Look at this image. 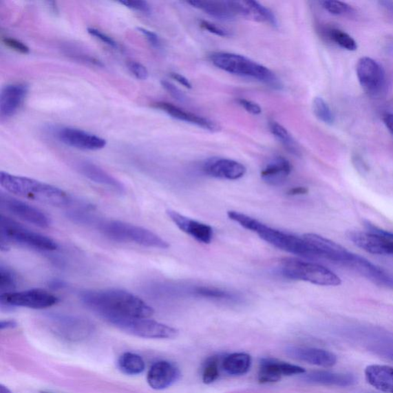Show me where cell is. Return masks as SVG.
Instances as JSON below:
<instances>
[{
    "label": "cell",
    "mask_w": 393,
    "mask_h": 393,
    "mask_svg": "<svg viewBox=\"0 0 393 393\" xmlns=\"http://www.w3.org/2000/svg\"><path fill=\"white\" fill-rule=\"evenodd\" d=\"M82 302L103 319L108 317L149 318L154 310L131 293L119 289L85 290Z\"/></svg>",
    "instance_id": "obj_1"
},
{
    "label": "cell",
    "mask_w": 393,
    "mask_h": 393,
    "mask_svg": "<svg viewBox=\"0 0 393 393\" xmlns=\"http://www.w3.org/2000/svg\"><path fill=\"white\" fill-rule=\"evenodd\" d=\"M229 217L244 229L255 232L266 243L275 246L278 249L289 252L297 256L308 258H317L316 253L310 244L302 237L286 234L281 231L257 221V219L242 214L241 212L229 211Z\"/></svg>",
    "instance_id": "obj_2"
},
{
    "label": "cell",
    "mask_w": 393,
    "mask_h": 393,
    "mask_svg": "<svg viewBox=\"0 0 393 393\" xmlns=\"http://www.w3.org/2000/svg\"><path fill=\"white\" fill-rule=\"evenodd\" d=\"M0 184L11 194L56 206H68L72 198L62 189L37 180L0 173Z\"/></svg>",
    "instance_id": "obj_3"
},
{
    "label": "cell",
    "mask_w": 393,
    "mask_h": 393,
    "mask_svg": "<svg viewBox=\"0 0 393 393\" xmlns=\"http://www.w3.org/2000/svg\"><path fill=\"white\" fill-rule=\"evenodd\" d=\"M210 59L217 68L230 74L255 78L275 89L282 88V84L274 72L248 57L235 53L218 52L212 53Z\"/></svg>",
    "instance_id": "obj_4"
},
{
    "label": "cell",
    "mask_w": 393,
    "mask_h": 393,
    "mask_svg": "<svg viewBox=\"0 0 393 393\" xmlns=\"http://www.w3.org/2000/svg\"><path fill=\"white\" fill-rule=\"evenodd\" d=\"M98 229L106 237L120 243H133L157 249H168L169 242L142 226L120 221H104L98 224Z\"/></svg>",
    "instance_id": "obj_5"
},
{
    "label": "cell",
    "mask_w": 393,
    "mask_h": 393,
    "mask_svg": "<svg viewBox=\"0 0 393 393\" xmlns=\"http://www.w3.org/2000/svg\"><path fill=\"white\" fill-rule=\"evenodd\" d=\"M0 237L2 251L8 250L11 243L39 251H52L58 248L54 240L26 229L3 215L0 217Z\"/></svg>",
    "instance_id": "obj_6"
},
{
    "label": "cell",
    "mask_w": 393,
    "mask_h": 393,
    "mask_svg": "<svg viewBox=\"0 0 393 393\" xmlns=\"http://www.w3.org/2000/svg\"><path fill=\"white\" fill-rule=\"evenodd\" d=\"M282 275L295 281H302L319 286L341 285L342 282L335 273L325 266L295 259H286L281 266Z\"/></svg>",
    "instance_id": "obj_7"
},
{
    "label": "cell",
    "mask_w": 393,
    "mask_h": 393,
    "mask_svg": "<svg viewBox=\"0 0 393 393\" xmlns=\"http://www.w3.org/2000/svg\"><path fill=\"white\" fill-rule=\"evenodd\" d=\"M105 321L133 336L147 339H173L178 335V330L168 325L158 323L149 318L129 317H108Z\"/></svg>",
    "instance_id": "obj_8"
},
{
    "label": "cell",
    "mask_w": 393,
    "mask_h": 393,
    "mask_svg": "<svg viewBox=\"0 0 393 393\" xmlns=\"http://www.w3.org/2000/svg\"><path fill=\"white\" fill-rule=\"evenodd\" d=\"M366 231H352L348 238L358 248L378 255H393V233L365 224Z\"/></svg>",
    "instance_id": "obj_9"
},
{
    "label": "cell",
    "mask_w": 393,
    "mask_h": 393,
    "mask_svg": "<svg viewBox=\"0 0 393 393\" xmlns=\"http://www.w3.org/2000/svg\"><path fill=\"white\" fill-rule=\"evenodd\" d=\"M59 302V299L47 290L32 289L0 295L1 309H12L17 306L35 310L51 308Z\"/></svg>",
    "instance_id": "obj_10"
},
{
    "label": "cell",
    "mask_w": 393,
    "mask_h": 393,
    "mask_svg": "<svg viewBox=\"0 0 393 393\" xmlns=\"http://www.w3.org/2000/svg\"><path fill=\"white\" fill-rule=\"evenodd\" d=\"M356 70L359 83L370 96L381 94L385 86V73L381 65L374 59L363 57L359 59Z\"/></svg>",
    "instance_id": "obj_11"
},
{
    "label": "cell",
    "mask_w": 393,
    "mask_h": 393,
    "mask_svg": "<svg viewBox=\"0 0 393 393\" xmlns=\"http://www.w3.org/2000/svg\"><path fill=\"white\" fill-rule=\"evenodd\" d=\"M0 204L2 209L23 221L42 229L49 228L50 226L49 217L41 210L8 195H5L4 193L0 195Z\"/></svg>",
    "instance_id": "obj_12"
},
{
    "label": "cell",
    "mask_w": 393,
    "mask_h": 393,
    "mask_svg": "<svg viewBox=\"0 0 393 393\" xmlns=\"http://www.w3.org/2000/svg\"><path fill=\"white\" fill-rule=\"evenodd\" d=\"M51 322L56 334L66 339L85 338L93 329L87 319L77 317L55 315L51 317Z\"/></svg>",
    "instance_id": "obj_13"
},
{
    "label": "cell",
    "mask_w": 393,
    "mask_h": 393,
    "mask_svg": "<svg viewBox=\"0 0 393 393\" xmlns=\"http://www.w3.org/2000/svg\"><path fill=\"white\" fill-rule=\"evenodd\" d=\"M57 138L65 145L82 150L96 151L105 148L106 145L105 139L74 128L60 129Z\"/></svg>",
    "instance_id": "obj_14"
},
{
    "label": "cell",
    "mask_w": 393,
    "mask_h": 393,
    "mask_svg": "<svg viewBox=\"0 0 393 393\" xmlns=\"http://www.w3.org/2000/svg\"><path fill=\"white\" fill-rule=\"evenodd\" d=\"M202 169L206 176L226 180L242 178L246 172L243 164L235 160L224 158H212L206 160Z\"/></svg>",
    "instance_id": "obj_15"
},
{
    "label": "cell",
    "mask_w": 393,
    "mask_h": 393,
    "mask_svg": "<svg viewBox=\"0 0 393 393\" xmlns=\"http://www.w3.org/2000/svg\"><path fill=\"white\" fill-rule=\"evenodd\" d=\"M167 215L180 230L195 239L197 242L205 244L212 242L214 231L211 226L197 222L176 211L168 210Z\"/></svg>",
    "instance_id": "obj_16"
},
{
    "label": "cell",
    "mask_w": 393,
    "mask_h": 393,
    "mask_svg": "<svg viewBox=\"0 0 393 393\" xmlns=\"http://www.w3.org/2000/svg\"><path fill=\"white\" fill-rule=\"evenodd\" d=\"M28 88L24 84L14 83L4 86L0 95V116L12 117L19 111L28 96Z\"/></svg>",
    "instance_id": "obj_17"
},
{
    "label": "cell",
    "mask_w": 393,
    "mask_h": 393,
    "mask_svg": "<svg viewBox=\"0 0 393 393\" xmlns=\"http://www.w3.org/2000/svg\"><path fill=\"white\" fill-rule=\"evenodd\" d=\"M304 372L305 370L299 365L273 359H264L259 368L258 379L262 383H275L284 376L302 374Z\"/></svg>",
    "instance_id": "obj_18"
},
{
    "label": "cell",
    "mask_w": 393,
    "mask_h": 393,
    "mask_svg": "<svg viewBox=\"0 0 393 393\" xmlns=\"http://www.w3.org/2000/svg\"><path fill=\"white\" fill-rule=\"evenodd\" d=\"M180 376V371L174 364L159 361L153 364L149 371L147 381L152 389L162 390L174 384Z\"/></svg>",
    "instance_id": "obj_19"
},
{
    "label": "cell",
    "mask_w": 393,
    "mask_h": 393,
    "mask_svg": "<svg viewBox=\"0 0 393 393\" xmlns=\"http://www.w3.org/2000/svg\"><path fill=\"white\" fill-rule=\"evenodd\" d=\"M154 106L156 109L167 113L169 116L179 121L189 123L212 132L220 130V126L212 120L185 111L171 103L160 102L154 104Z\"/></svg>",
    "instance_id": "obj_20"
},
{
    "label": "cell",
    "mask_w": 393,
    "mask_h": 393,
    "mask_svg": "<svg viewBox=\"0 0 393 393\" xmlns=\"http://www.w3.org/2000/svg\"><path fill=\"white\" fill-rule=\"evenodd\" d=\"M290 357L321 368H332L337 362V356L328 350L312 348H290L288 349Z\"/></svg>",
    "instance_id": "obj_21"
},
{
    "label": "cell",
    "mask_w": 393,
    "mask_h": 393,
    "mask_svg": "<svg viewBox=\"0 0 393 393\" xmlns=\"http://www.w3.org/2000/svg\"><path fill=\"white\" fill-rule=\"evenodd\" d=\"M78 169L81 174L93 182L105 186L121 194L125 192V187L122 182L95 164L84 162L79 164Z\"/></svg>",
    "instance_id": "obj_22"
},
{
    "label": "cell",
    "mask_w": 393,
    "mask_h": 393,
    "mask_svg": "<svg viewBox=\"0 0 393 393\" xmlns=\"http://www.w3.org/2000/svg\"><path fill=\"white\" fill-rule=\"evenodd\" d=\"M366 381L379 391L393 393V368L385 365H370L365 370Z\"/></svg>",
    "instance_id": "obj_23"
},
{
    "label": "cell",
    "mask_w": 393,
    "mask_h": 393,
    "mask_svg": "<svg viewBox=\"0 0 393 393\" xmlns=\"http://www.w3.org/2000/svg\"><path fill=\"white\" fill-rule=\"evenodd\" d=\"M292 166L288 159L278 156L273 158L261 171L264 182L270 185L283 184L290 175Z\"/></svg>",
    "instance_id": "obj_24"
},
{
    "label": "cell",
    "mask_w": 393,
    "mask_h": 393,
    "mask_svg": "<svg viewBox=\"0 0 393 393\" xmlns=\"http://www.w3.org/2000/svg\"><path fill=\"white\" fill-rule=\"evenodd\" d=\"M193 8L202 10L206 14L220 20H231L235 14L230 9L226 1H214V0H191L187 2Z\"/></svg>",
    "instance_id": "obj_25"
},
{
    "label": "cell",
    "mask_w": 393,
    "mask_h": 393,
    "mask_svg": "<svg viewBox=\"0 0 393 393\" xmlns=\"http://www.w3.org/2000/svg\"><path fill=\"white\" fill-rule=\"evenodd\" d=\"M306 381L326 385L341 386V387H346L355 383V378L354 376L346 374H337V372H331L326 371H319L312 372V374L305 376Z\"/></svg>",
    "instance_id": "obj_26"
},
{
    "label": "cell",
    "mask_w": 393,
    "mask_h": 393,
    "mask_svg": "<svg viewBox=\"0 0 393 393\" xmlns=\"http://www.w3.org/2000/svg\"><path fill=\"white\" fill-rule=\"evenodd\" d=\"M224 369L232 376H242L250 370L251 357L244 352H236L226 357L224 361Z\"/></svg>",
    "instance_id": "obj_27"
},
{
    "label": "cell",
    "mask_w": 393,
    "mask_h": 393,
    "mask_svg": "<svg viewBox=\"0 0 393 393\" xmlns=\"http://www.w3.org/2000/svg\"><path fill=\"white\" fill-rule=\"evenodd\" d=\"M118 365L123 374L136 376L142 374L145 369V363L142 357L133 352H125L119 357Z\"/></svg>",
    "instance_id": "obj_28"
},
{
    "label": "cell",
    "mask_w": 393,
    "mask_h": 393,
    "mask_svg": "<svg viewBox=\"0 0 393 393\" xmlns=\"http://www.w3.org/2000/svg\"><path fill=\"white\" fill-rule=\"evenodd\" d=\"M269 128L273 136H274L291 154L297 156L301 155V149H299L298 144L283 125L275 121H272L269 123Z\"/></svg>",
    "instance_id": "obj_29"
},
{
    "label": "cell",
    "mask_w": 393,
    "mask_h": 393,
    "mask_svg": "<svg viewBox=\"0 0 393 393\" xmlns=\"http://www.w3.org/2000/svg\"><path fill=\"white\" fill-rule=\"evenodd\" d=\"M326 36L332 43H336L341 48L349 51H355L357 50V43L355 39L346 32L337 29L331 28L326 32Z\"/></svg>",
    "instance_id": "obj_30"
},
{
    "label": "cell",
    "mask_w": 393,
    "mask_h": 393,
    "mask_svg": "<svg viewBox=\"0 0 393 393\" xmlns=\"http://www.w3.org/2000/svg\"><path fill=\"white\" fill-rule=\"evenodd\" d=\"M17 286V277L9 266L0 265V292L1 294H9L14 292Z\"/></svg>",
    "instance_id": "obj_31"
},
{
    "label": "cell",
    "mask_w": 393,
    "mask_h": 393,
    "mask_svg": "<svg viewBox=\"0 0 393 393\" xmlns=\"http://www.w3.org/2000/svg\"><path fill=\"white\" fill-rule=\"evenodd\" d=\"M312 111L315 116L326 125H332L334 123V116L328 103L321 97H316L312 101Z\"/></svg>",
    "instance_id": "obj_32"
},
{
    "label": "cell",
    "mask_w": 393,
    "mask_h": 393,
    "mask_svg": "<svg viewBox=\"0 0 393 393\" xmlns=\"http://www.w3.org/2000/svg\"><path fill=\"white\" fill-rule=\"evenodd\" d=\"M322 8L331 14L337 16H351L354 14V10L348 3L335 1V0H324L321 1Z\"/></svg>",
    "instance_id": "obj_33"
},
{
    "label": "cell",
    "mask_w": 393,
    "mask_h": 393,
    "mask_svg": "<svg viewBox=\"0 0 393 393\" xmlns=\"http://www.w3.org/2000/svg\"><path fill=\"white\" fill-rule=\"evenodd\" d=\"M195 294L200 297L217 299H232L235 298V295L230 291H226L209 286H199L195 289Z\"/></svg>",
    "instance_id": "obj_34"
},
{
    "label": "cell",
    "mask_w": 393,
    "mask_h": 393,
    "mask_svg": "<svg viewBox=\"0 0 393 393\" xmlns=\"http://www.w3.org/2000/svg\"><path fill=\"white\" fill-rule=\"evenodd\" d=\"M219 376V366L217 359L211 358L206 361L202 374L203 382L205 384L214 383Z\"/></svg>",
    "instance_id": "obj_35"
},
{
    "label": "cell",
    "mask_w": 393,
    "mask_h": 393,
    "mask_svg": "<svg viewBox=\"0 0 393 393\" xmlns=\"http://www.w3.org/2000/svg\"><path fill=\"white\" fill-rule=\"evenodd\" d=\"M120 3L126 6V8L133 10L139 11L150 14L151 12V6L146 1H138V0H126V1H120Z\"/></svg>",
    "instance_id": "obj_36"
},
{
    "label": "cell",
    "mask_w": 393,
    "mask_h": 393,
    "mask_svg": "<svg viewBox=\"0 0 393 393\" xmlns=\"http://www.w3.org/2000/svg\"><path fill=\"white\" fill-rule=\"evenodd\" d=\"M200 25H201L204 30L209 31V32L213 33V34L216 36L222 37H228L231 36V33L229 32V30L224 29L221 28V26H219L215 23L205 21V20H202L201 23H200Z\"/></svg>",
    "instance_id": "obj_37"
},
{
    "label": "cell",
    "mask_w": 393,
    "mask_h": 393,
    "mask_svg": "<svg viewBox=\"0 0 393 393\" xmlns=\"http://www.w3.org/2000/svg\"><path fill=\"white\" fill-rule=\"evenodd\" d=\"M162 87L167 91L169 94L180 103H184L187 100V97L184 94L182 90H180L177 86L166 80L162 81Z\"/></svg>",
    "instance_id": "obj_38"
},
{
    "label": "cell",
    "mask_w": 393,
    "mask_h": 393,
    "mask_svg": "<svg viewBox=\"0 0 393 393\" xmlns=\"http://www.w3.org/2000/svg\"><path fill=\"white\" fill-rule=\"evenodd\" d=\"M128 68L134 76L139 80H145L149 78V71L145 66L138 62H129Z\"/></svg>",
    "instance_id": "obj_39"
},
{
    "label": "cell",
    "mask_w": 393,
    "mask_h": 393,
    "mask_svg": "<svg viewBox=\"0 0 393 393\" xmlns=\"http://www.w3.org/2000/svg\"><path fill=\"white\" fill-rule=\"evenodd\" d=\"M88 32L89 33L90 35L99 39L100 41L105 43L106 45L111 46V47L114 49H118L119 47L118 44L111 37H110L107 34H105V33L95 28H89Z\"/></svg>",
    "instance_id": "obj_40"
},
{
    "label": "cell",
    "mask_w": 393,
    "mask_h": 393,
    "mask_svg": "<svg viewBox=\"0 0 393 393\" xmlns=\"http://www.w3.org/2000/svg\"><path fill=\"white\" fill-rule=\"evenodd\" d=\"M3 42L6 46H8L9 48L18 52L23 53V54H28L30 52V48L28 46L16 39L4 38L3 39Z\"/></svg>",
    "instance_id": "obj_41"
},
{
    "label": "cell",
    "mask_w": 393,
    "mask_h": 393,
    "mask_svg": "<svg viewBox=\"0 0 393 393\" xmlns=\"http://www.w3.org/2000/svg\"><path fill=\"white\" fill-rule=\"evenodd\" d=\"M237 103L242 106L246 111L251 113L252 115L258 116L262 112V109L257 103L250 101V100L245 98H239Z\"/></svg>",
    "instance_id": "obj_42"
},
{
    "label": "cell",
    "mask_w": 393,
    "mask_h": 393,
    "mask_svg": "<svg viewBox=\"0 0 393 393\" xmlns=\"http://www.w3.org/2000/svg\"><path fill=\"white\" fill-rule=\"evenodd\" d=\"M138 30L148 39V41L152 46H154V47L158 48L160 45H161L159 37L156 33L142 28H138Z\"/></svg>",
    "instance_id": "obj_43"
},
{
    "label": "cell",
    "mask_w": 393,
    "mask_h": 393,
    "mask_svg": "<svg viewBox=\"0 0 393 393\" xmlns=\"http://www.w3.org/2000/svg\"><path fill=\"white\" fill-rule=\"evenodd\" d=\"M170 76L173 79H175L176 81H177L178 83L184 86L185 88L187 89L192 88V85L190 83L189 80L187 78L184 77V76L179 74V73L171 72Z\"/></svg>",
    "instance_id": "obj_44"
},
{
    "label": "cell",
    "mask_w": 393,
    "mask_h": 393,
    "mask_svg": "<svg viewBox=\"0 0 393 393\" xmlns=\"http://www.w3.org/2000/svg\"><path fill=\"white\" fill-rule=\"evenodd\" d=\"M383 121L393 136V114L386 112L383 116Z\"/></svg>",
    "instance_id": "obj_45"
},
{
    "label": "cell",
    "mask_w": 393,
    "mask_h": 393,
    "mask_svg": "<svg viewBox=\"0 0 393 393\" xmlns=\"http://www.w3.org/2000/svg\"><path fill=\"white\" fill-rule=\"evenodd\" d=\"M308 189L305 187H295L288 191V195L298 196L308 194Z\"/></svg>",
    "instance_id": "obj_46"
},
{
    "label": "cell",
    "mask_w": 393,
    "mask_h": 393,
    "mask_svg": "<svg viewBox=\"0 0 393 393\" xmlns=\"http://www.w3.org/2000/svg\"><path fill=\"white\" fill-rule=\"evenodd\" d=\"M17 326L16 321H12V319H6V321H2L0 322V329L6 330V329H12L15 328Z\"/></svg>",
    "instance_id": "obj_47"
},
{
    "label": "cell",
    "mask_w": 393,
    "mask_h": 393,
    "mask_svg": "<svg viewBox=\"0 0 393 393\" xmlns=\"http://www.w3.org/2000/svg\"><path fill=\"white\" fill-rule=\"evenodd\" d=\"M379 5L381 6V8L385 10V11L387 12L388 14L393 18V3L389 1H381L379 2Z\"/></svg>",
    "instance_id": "obj_48"
},
{
    "label": "cell",
    "mask_w": 393,
    "mask_h": 393,
    "mask_svg": "<svg viewBox=\"0 0 393 393\" xmlns=\"http://www.w3.org/2000/svg\"><path fill=\"white\" fill-rule=\"evenodd\" d=\"M0 393H12L11 391L4 385H0Z\"/></svg>",
    "instance_id": "obj_49"
},
{
    "label": "cell",
    "mask_w": 393,
    "mask_h": 393,
    "mask_svg": "<svg viewBox=\"0 0 393 393\" xmlns=\"http://www.w3.org/2000/svg\"><path fill=\"white\" fill-rule=\"evenodd\" d=\"M40 393H51V392H41Z\"/></svg>",
    "instance_id": "obj_50"
}]
</instances>
